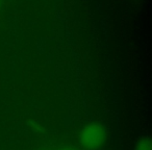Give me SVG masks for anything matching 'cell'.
Segmentation results:
<instances>
[{
  "label": "cell",
  "mask_w": 152,
  "mask_h": 150,
  "mask_svg": "<svg viewBox=\"0 0 152 150\" xmlns=\"http://www.w3.org/2000/svg\"><path fill=\"white\" fill-rule=\"evenodd\" d=\"M107 133L103 125L92 122L83 128L79 137L81 147L85 150H98L105 144Z\"/></svg>",
  "instance_id": "obj_1"
},
{
  "label": "cell",
  "mask_w": 152,
  "mask_h": 150,
  "mask_svg": "<svg viewBox=\"0 0 152 150\" xmlns=\"http://www.w3.org/2000/svg\"><path fill=\"white\" fill-rule=\"evenodd\" d=\"M134 150H152L151 140L148 135L141 137L135 143Z\"/></svg>",
  "instance_id": "obj_2"
},
{
  "label": "cell",
  "mask_w": 152,
  "mask_h": 150,
  "mask_svg": "<svg viewBox=\"0 0 152 150\" xmlns=\"http://www.w3.org/2000/svg\"><path fill=\"white\" fill-rule=\"evenodd\" d=\"M56 150H77L76 148L72 147V146H64V147H61Z\"/></svg>",
  "instance_id": "obj_3"
},
{
  "label": "cell",
  "mask_w": 152,
  "mask_h": 150,
  "mask_svg": "<svg viewBox=\"0 0 152 150\" xmlns=\"http://www.w3.org/2000/svg\"><path fill=\"white\" fill-rule=\"evenodd\" d=\"M1 2H2V1H1V0H0V7H1Z\"/></svg>",
  "instance_id": "obj_4"
},
{
  "label": "cell",
  "mask_w": 152,
  "mask_h": 150,
  "mask_svg": "<svg viewBox=\"0 0 152 150\" xmlns=\"http://www.w3.org/2000/svg\"><path fill=\"white\" fill-rule=\"evenodd\" d=\"M42 150H44V149H42Z\"/></svg>",
  "instance_id": "obj_5"
}]
</instances>
